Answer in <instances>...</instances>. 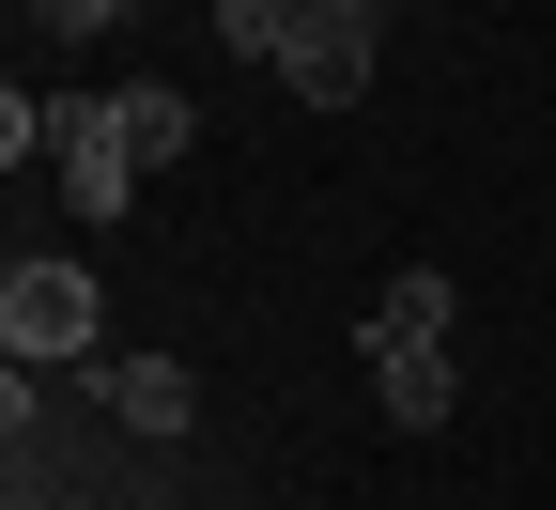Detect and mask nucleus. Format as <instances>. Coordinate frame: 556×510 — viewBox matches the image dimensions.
Wrapping results in <instances>:
<instances>
[{"instance_id":"nucleus-8","label":"nucleus","mask_w":556,"mask_h":510,"mask_svg":"<svg viewBox=\"0 0 556 510\" xmlns=\"http://www.w3.org/2000/svg\"><path fill=\"white\" fill-rule=\"evenodd\" d=\"M201 16H217L232 62H278V47H294V0H201Z\"/></svg>"},{"instance_id":"nucleus-4","label":"nucleus","mask_w":556,"mask_h":510,"mask_svg":"<svg viewBox=\"0 0 556 510\" xmlns=\"http://www.w3.org/2000/svg\"><path fill=\"white\" fill-rule=\"evenodd\" d=\"M448 325H464V278L448 263H402L387 310H371V356H448Z\"/></svg>"},{"instance_id":"nucleus-7","label":"nucleus","mask_w":556,"mask_h":510,"mask_svg":"<svg viewBox=\"0 0 556 510\" xmlns=\"http://www.w3.org/2000/svg\"><path fill=\"white\" fill-rule=\"evenodd\" d=\"M124 124H139V171H170L186 139H201V109H186L170 78H139V94H124Z\"/></svg>"},{"instance_id":"nucleus-9","label":"nucleus","mask_w":556,"mask_h":510,"mask_svg":"<svg viewBox=\"0 0 556 510\" xmlns=\"http://www.w3.org/2000/svg\"><path fill=\"white\" fill-rule=\"evenodd\" d=\"M31 16H47L62 47H93V32H124V0H31Z\"/></svg>"},{"instance_id":"nucleus-5","label":"nucleus","mask_w":556,"mask_h":510,"mask_svg":"<svg viewBox=\"0 0 556 510\" xmlns=\"http://www.w3.org/2000/svg\"><path fill=\"white\" fill-rule=\"evenodd\" d=\"M93 387H109V418H124V433H155V449H170V433L201 418V387H186V356H109Z\"/></svg>"},{"instance_id":"nucleus-6","label":"nucleus","mask_w":556,"mask_h":510,"mask_svg":"<svg viewBox=\"0 0 556 510\" xmlns=\"http://www.w3.org/2000/svg\"><path fill=\"white\" fill-rule=\"evenodd\" d=\"M371 402H387L402 433H448V402H464V372H448V356H371Z\"/></svg>"},{"instance_id":"nucleus-3","label":"nucleus","mask_w":556,"mask_h":510,"mask_svg":"<svg viewBox=\"0 0 556 510\" xmlns=\"http://www.w3.org/2000/svg\"><path fill=\"white\" fill-rule=\"evenodd\" d=\"M278 94H294V109H356V94H371V32H356V16H294Z\"/></svg>"},{"instance_id":"nucleus-2","label":"nucleus","mask_w":556,"mask_h":510,"mask_svg":"<svg viewBox=\"0 0 556 510\" xmlns=\"http://www.w3.org/2000/svg\"><path fill=\"white\" fill-rule=\"evenodd\" d=\"M109 295H93V263H0V356L16 372H62V356H93Z\"/></svg>"},{"instance_id":"nucleus-1","label":"nucleus","mask_w":556,"mask_h":510,"mask_svg":"<svg viewBox=\"0 0 556 510\" xmlns=\"http://www.w3.org/2000/svg\"><path fill=\"white\" fill-rule=\"evenodd\" d=\"M47 171H62V201L109 233V216L139 201V124H124V94H47Z\"/></svg>"},{"instance_id":"nucleus-10","label":"nucleus","mask_w":556,"mask_h":510,"mask_svg":"<svg viewBox=\"0 0 556 510\" xmlns=\"http://www.w3.org/2000/svg\"><path fill=\"white\" fill-rule=\"evenodd\" d=\"M294 16H356V32H371V16H387V0H294Z\"/></svg>"}]
</instances>
